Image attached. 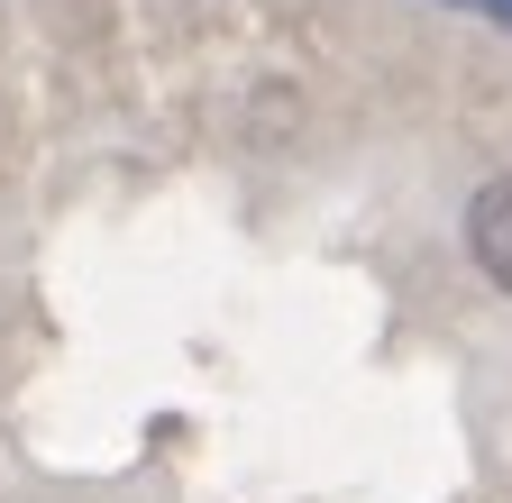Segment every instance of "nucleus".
I'll return each instance as SVG.
<instances>
[{"label":"nucleus","instance_id":"obj_1","mask_svg":"<svg viewBox=\"0 0 512 503\" xmlns=\"http://www.w3.org/2000/svg\"><path fill=\"white\" fill-rule=\"evenodd\" d=\"M467 257L485 266L494 293H512V174H494L485 193L467 202Z\"/></svg>","mask_w":512,"mask_h":503},{"label":"nucleus","instance_id":"obj_2","mask_svg":"<svg viewBox=\"0 0 512 503\" xmlns=\"http://www.w3.org/2000/svg\"><path fill=\"white\" fill-rule=\"evenodd\" d=\"M476 10H485V19H503V28H512V0H476Z\"/></svg>","mask_w":512,"mask_h":503}]
</instances>
